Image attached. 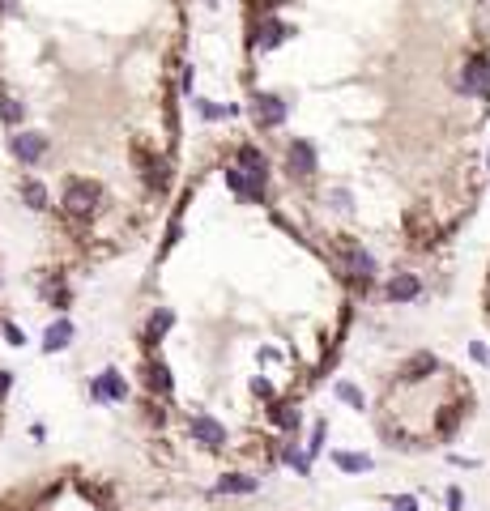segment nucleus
Here are the masks:
<instances>
[{
	"label": "nucleus",
	"instance_id": "obj_1",
	"mask_svg": "<svg viewBox=\"0 0 490 511\" xmlns=\"http://www.w3.org/2000/svg\"><path fill=\"white\" fill-rule=\"evenodd\" d=\"M64 213L77 217V222H86V217L98 213V205H103V188H98L94 179H68L64 183V197H60Z\"/></svg>",
	"mask_w": 490,
	"mask_h": 511
},
{
	"label": "nucleus",
	"instance_id": "obj_2",
	"mask_svg": "<svg viewBox=\"0 0 490 511\" xmlns=\"http://www.w3.org/2000/svg\"><path fill=\"white\" fill-rule=\"evenodd\" d=\"M9 150H13V158H17V162L39 166V158L47 154V137H43V132H30V128H21V132H13V137H9Z\"/></svg>",
	"mask_w": 490,
	"mask_h": 511
},
{
	"label": "nucleus",
	"instance_id": "obj_3",
	"mask_svg": "<svg viewBox=\"0 0 490 511\" xmlns=\"http://www.w3.org/2000/svg\"><path fill=\"white\" fill-rule=\"evenodd\" d=\"M341 264H346V273H350L354 281H362V285L375 277V260H371V252L354 248V243H346V248H341Z\"/></svg>",
	"mask_w": 490,
	"mask_h": 511
},
{
	"label": "nucleus",
	"instance_id": "obj_4",
	"mask_svg": "<svg viewBox=\"0 0 490 511\" xmlns=\"http://www.w3.org/2000/svg\"><path fill=\"white\" fill-rule=\"evenodd\" d=\"M252 115H256L260 128H277V124H286V103L277 99V94H260V99L252 103Z\"/></svg>",
	"mask_w": 490,
	"mask_h": 511
},
{
	"label": "nucleus",
	"instance_id": "obj_5",
	"mask_svg": "<svg viewBox=\"0 0 490 511\" xmlns=\"http://www.w3.org/2000/svg\"><path fill=\"white\" fill-rule=\"evenodd\" d=\"M286 170L290 175H299V179H307L311 170H315V150L307 141H290L286 145Z\"/></svg>",
	"mask_w": 490,
	"mask_h": 511
},
{
	"label": "nucleus",
	"instance_id": "obj_6",
	"mask_svg": "<svg viewBox=\"0 0 490 511\" xmlns=\"http://www.w3.org/2000/svg\"><path fill=\"white\" fill-rule=\"evenodd\" d=\"M192 439L217 452V448L226 443V430H222V422H217V418H209V413H196V418H192Z\"/></svg>",
	"mask_w": 490,
	"mask_h": 511
},
{
	"label": "nucleus",
	"instance_id": "obj_7",
	"mask_svg": "<svg viewBox=\"0 0 490 511\" xmlns=\"http://www.w3.org/2000/svg\"><path fill=\"white\" fill-rule=\"evenodd\" d=\"M460 90L464 94H486L490 90V60L486 56H473L469 60V68L460 72Z\"/></svg>",
	"mask_w": 490,
	"mask_h": 511
},
{
	"label": "nucleus",
	"instance_id": "obj_8",
	"mask_svg": "<svg viewBox=\"0 0 490 511\" xmlns=\"http://www.w3.org/2000/svg\"><path fill=\"white\" fill-rule=\"evenodd\" d=\"M418 294H422V281L413 277V273H397V277L384 285V299L388 303H413Z\"/></svg>",
	"mask_w": 490,
	"mask_h": 511
},
{
	"label": "nucleus",
	"instance_id": "obj_9",
	"mask_svg": "<svg viewBox=\"0 0 490 511\" xmlns=\"http://www.w3.org/2000/svg\"><path fill=\"white\" fill-rule=\"evenodd\" d=\"M94 397H98V401H124V397H128V383L119 379L115 371H103V375L94 379Z\"/></svg>",
	"mask_w": 490,
	"mask_h": 511
},
{
	"label": "nucleus",
	"instance_id": "obj_10",
	"mask_svg": "<svg viewBox=\"0 0 490 511\" xmlns=\"http://www.w3.org/2000/svg\"><path fill=\"white\" fill-rule=\"evenodd\" d=\"M145 383H150L154 392H162V397L175 392V379H170V371H166L162 358H150V367H145Z\"/></svg>",
	"mask_w": 490,
	"mask_h": 511
},
{
	"label": "nucleus",
	"instance_id": "obj_11",
	"mask_svg": "<svg viewBox=\"0 0 490 511\" xmlns=\"http://www.w3.org/2000/svg\"><path fill=\"white\" fill-rule=\"evenodd\" d=\"M72 337H77V328H72L68 320H56L52 328H47V332H43V350H47V354H60V350L68 345V341H72Z\"/></svg>",
	"mask_w": 490,
	"mask_h": 511
},
{
	"label": "nucleus",
	"instance_id": "obj_12",
	"mask_svg": "<svg viewBox=\"0 0 490 511\" xmlns=\"http://www.w3.org/2000/svg\"><path fill=\"white\" fill-rule=\"evenodd\" d=\"M252 490H256V477H243V473H226L213 485V494H252Z\"/></svg>",
	"mask_w": 490,
	"mask_h": 511
},
{
	"label": "nucleus",
	"instance_id": "obj_13",
	"mask_svg": "<svg viewBox=\"0 0 490 511\" xmlns=\"http://www.w3.org/2000/svg\"><path fill=\"white\" fill-rule=\"evenodd\" d=\"M286 34H290V30L282 26V21H264V26L256 30V47H260V52H268V47H277Z\"/></svg>",
	"mask_w": 490,
	"mask_h": 511
},
{
	"label": "nucleus",
	"instance_id": "obj_14",
	"mask_svg": "<svg viewBox=\"0 0 490 511\" xmlns=\"http://www.w3.org/2000/svg\"><path fill=\"white\" fill-rule=\"evenodd\" d=\"M333 465L346 469V473H366L371 469V456H358V452H333Z\"/></svg>",
	"mask_w": 490,
	"mask_h": 511
},
{
	"label": "nucleus",
	"instance_id": "obj_15",
	"mask_svg": "<svg viewBox=\"0 0 490 511\" xmlns=\"http://www.w3.org/2000/svg\"><path fill=\"white\" fill-rule=\"evenodd\" d=\"M175 324V311H158L154 320H150V328H145V345H158V337Z\"/></svg>",
	"mask_w": 490,
	"mask_h": 511
},
{
	"label": "nucleus",
	"instance_id": "obj_16",
	"mask_svg": "<svg viewBox=\"0 0 490 511\" xmlns=\"http://www.w3.org/2000/svg\"><path fill=\"white\" fill-rule=\"evenodd\" d=\"M21 197H26V209H35V213L47 209V192H43V183H35V179L21 183Z\"/></svg>",
	"mask_w": 490,
	"mask_h": 511
},
{
	"label": "nucleus",
	"instance_id": "obj_17",
	"mask_svg": "<svg viewBox=\"0 0 490 511\" xmlns=\"http://www.w3.org/2000/svg\"><path fill=\"white\" fill-rule=\"evenodd\" d=\"M273 422L282 430H299V409L294 405H273Z\"/></svg>",
	"mask_w": 490,
	"mask_h": 511
},
{
	"label": "nucleus",
	"instance_id": "obj_18",
	"mask_svg": "<svg viewBox=\"0 0 490 511\" xmlns=\"http://www.w3.org/2000/svg\"><path fill=\"white\" fill-rule=\"evenodd\" d=\"M337 397H341V401H350V405H358V409H362V392H358V388H354V383H337Z\"/></svg>",
	"mask_w": 490,
	"mask_h": 511
},
{
	"label": "nucleus",
	"instance_id": "obj_19",
	"mask_svg": "<svg viewBox=\"0 0 490 511\" xmlns=\"http://www.w3.org/2000/svg\"><path fill=\"white\" fill-rule=\"evenodd\" d=\"M0 119L5 124H21V103H0Z\"/></svg>",
	"mask_w": 490,
	"mask_h": 511
},
{
	"label": "nucleus",
	"instance_id": "obj_20",
	"mask_svg": "<svg viewBox=\"0 0 490 511\" xmlns=\"http://www.w3.org/2000/svg\"><path fill=\"white\" fill-rule=\"evenodd\" d=\"M201 115H205V119H222V115H226V107H213V103H201Z\"/></svg>",
	"mask_w": 490,
	"mask_h": 511
},
{
	"label": "nucleus",
	"instance_id": "obj_21",
	"mask_svg": "<svg viewBox=\"0 0 490 511\" xmlns=\"http://www.w3.org/2000/svg\"><path fill=\"white\" fill-rule=\"evenodd\" d=\"M397 511H418V499H409V494L397 499Z\"/></svg>",
	"mask_w": 490,
	"mask_h": 511
},
{
	"label": "nucleus",
	"instance_id": "obj_22",
	"mask_svg": "<svg viewBox=\"0 0 490 511\" xmlns=\"http://www.w3.org/2000/svg\"><path fill=\"white\" fill-rule=\"evenodd\" d=\"M9 388H13V375H9V371H0V397H9Z\"/></svg>",
	"mask_w": 490,
	"mask_h": 511
},
{
	"label": "nucleus",
	"instance_id": "obj_23",
	"mask_svg": "<svg viewBox=\"0 0 490 511\" xmlns=\"http://www.w3.org/2000/svg\"><path fill=\"white\" fill-rule=\"evenodd\" d=\"M448 507H452V511H460V490H456V485L448 490Z\"/></svg>",
	"mask_w": 490,
	"mask_h": 511
}]
</instances>
